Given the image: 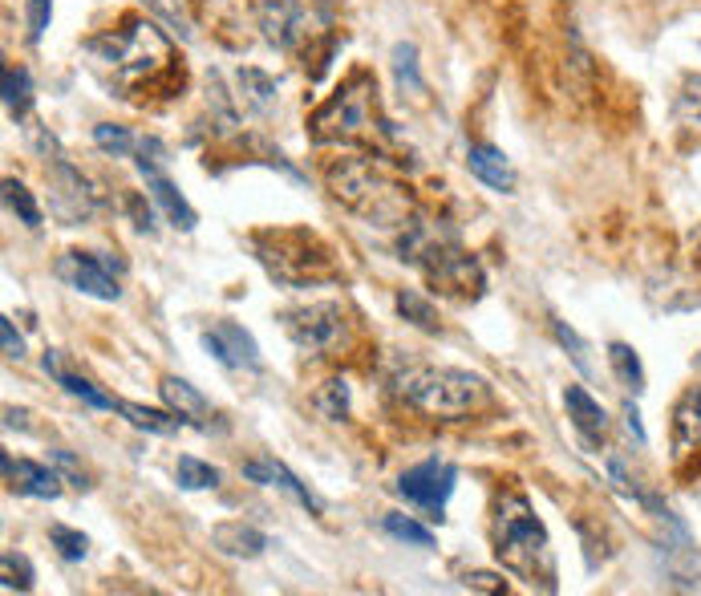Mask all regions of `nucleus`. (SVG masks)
Returning <instances> with one entry per match:
<instances>
[{
	"instance_id": "f257e3e1",
	"label": "nucleus",
	"mask_w": 701,
	"mask_h": 596,
	"mask_svg": "<svg viewBox=\"0 0 701 596\" xmlns=\"http://www.w3.org/2000/svg\"><path fill=\"white\" fill-rule=\"evenodd\" d=\"M398 252L401 260H410L422 277L442 289L446 296H458V301H467V296H479L482 292V268L479 260L470 256L454 232L446 227H434L427 220H406L398 227Z\"/></svg>"
},
{
	"instance_id": "f03ea898",
	"label": "nucleus",
	"mask_w": 701,
	"mask_h": 596,
	"mask_svg": "<svg viewBox=\"0 0 701 596\" xmlns=\"http://www.w3.org/2000/svg\"><path fill=\"white\" fill-rule=\"evenodd\" d=\"M495 556L519 581L539 584L544 593H556V560H551L548 527L539 524L531 500L519 491L503 495L495 507Z\"/></svg>"
},
{
	"instance_id": "7ed1b4c3",
	"label": "nucleus",
	"mask_w": 701,
	"mask_h": 596,
	"mask_svg": "<svg viewBox=\"0 0 701 596\" xmlns=\"http://www.w3.org/2000/svg\"><path fill=\"white\" fill-rule=\"evenodd\" d=\"M394 398L427 418H463L491 402V386L454 365H406L389 382Z\"/></svg>"
},
{
	"instance_id": "20e7f679",
	"label": "nucleus",
	"mask_w": 701,
	"mask_h": 596,
	"mask_svg": "<svg viewBox=\"0 0 701 596\" xmlns=\"http://www.w3.org/2000/svg\"><path fill=\"white\" fill-rule=\"evenodd\" d=\"M252 256L276 284L284 289H313V284H329L341 277V268L332 260L329 244L304 227H268V232H252L248 236Z\"/></svg>"
},
{
	"instance_id": "39448f33",
	"label": "nucleus",
	"mask_w": 701,
	"mask_h": 596,
	"mask_svg": "<svg viewBox=\"0 0 701 596\" xmlns=\"http://www.w3.org/2000/svg\"><path fill=\"white\" fill-rule=\"evenodd\" d=\"M85 54L94 57L97 73H106V82H114L118 90H135V85L151 82L171 66V45L154 25L135 21V25L94 37L85 45Z\"/></svg>"
},
{
	"instance_id": "423d86ee",
	"label": "nucleus",
	"mask_w": 701,
	"mask_h": 596,
	"mask_svg": "<svg viewBox=\"0 0 701 596\" xmlns=\"http://www.w3.org/2000/svg\"><path fill=\"white\" fill-rule=\"evenodd\" d=\"M325 183H329V191L337 203H344L349 211H358L365 220H377V223H401L410 220V199L401 191L398 183H389L377 171L373 159H337L329 163L325 171Z\"/></svg>"
},
{
	"instance_id": "0eeeda50",
	"label": "nucleus",
	"mask_w": 701,
	"mask_h": 596,
	"mask_svg": "<svg viewBox=\"0 0 701 596\" xmlns=\"http://www.w3.org/2000/svg\"><path fill=\"white\" fill-rule=\"evenodd\" d=\"M377 85L370 73H353L337 94L308 118V135L313 142H358L370 139L382 126L377 118Z\"/></svg>"
},
{
	"instance_id": "6e6552de",
	"label": "nucleus",
	"mask_w": 701,
	"mask_h": 596,
	"mask_svg": "<svg viewBox=\"0 0 701 596\" xmlns=\"http://www.w3.org/2000/svg\"><path fill=\"white\" fill-rule=\"evenodd\" d=\"M284 334L301 353H337L349 334V317L341 305L317 301V305H301L284 313Z\"/></svg>"
},
{
	"instance_id": "1a4fd4ad",
	"label": "nucleus",
	"mask_w": 701,
	"mask_h": 596,
	"mask_svg": "<svg viewBox=\"0 0 701 596\" xmlns=\"http://www.w3.org/2000/svg\"><path fill=\"white\" fill-rule=\"evenodd\" d=\"M118 268L122 264L110 260V256H94V252H61L57 256V280L69 284L82 296H94V301H118L122 296V284H118Z\"/></svg>"
},
{
	"instance_id": "9d476101",
	"label": "nucleus",
	"mask_w": 701,
	"mask_h": 596,
	"mask_svg": "<svg viewBox=\"0 0 701 596\" xmlns=\"http://www.w3.org/2000/svg\"><path fill=\"white\" fill-rule=\"evenodd\" d=\"M454 483H458V467L442 463V458H427V463H418V467H410V471L401 475L398 495H406L413 507H422L430 519H442Z\"/></svg>"
},
{
	"instance_id": "9b49d317",
	"label": "nucleus",
	"mask_w": 701,
	"mask_h": 596,
	"mask_svg": "<svg viewBox=\"0 0 701 596\" xmlns=\"http://www.w3.org/2000/svg\"><path fill=\"white\" fill-rule=\"evenodd\" d=\"M49 208L54 215L66 227H78V223H90L97 211V191H90V179H85L82 171L66 163V159H54V171H49Z\"/></svg>"
},
{
	"instance_id": "f8f14e48",
	"label": "nucleus",
	"mask_w": 701,
	"mask_h": 596,
	"mask_svg": "<svg viewBox=\"0 0 701 596\" xmlns=\"http://www.w3.org/2000/svg\"><path fill=\"white\" fill-rule=\"evenodd\" d=\"M252 16L260 25L264 42L276 49H301L308 37V4L304 0H252Z\"/></svg>"
},
{
	"instance_id": "ddd939ff",
	"label": "nucleus",
	"mask_w": 701,
	"mask_h": 596,
	"mask_svg": "<svg viewBox=\"0 0 701 596\" xmlns=\"http://www.w3.org/2000/svg\"><path fill=\"white\" fill-rule=\"evenodd\" d=\"M203 349L227 370H260V346L248 329H239L235 320H211L203 329Z\"/></svg>"
},
{
	"instance_id": "4468645a",
	"label": "nucleus",
	"mask_w": 701,
	"mask_h": 596,
	"mask_svg": "<svg viewBox=\"0 0 701 596\" xmlns=\"http://www.w3.org/2000/svg\"><path fill=\"white\" fill-rule=\"evenodd\" d=\"M0 471H4V483L16 495H28V500H57L61 495V483L66 475L49 467V463H33V458H13L9 451L0 455Z\"/></svg>"
},
{
	"instance_id": "2eb2a0df",
	"label": "nucleus",
	"mask_w": 701,
	"mask_h": 596,
	"mask_svg": "<svg viewBox=\"0 0 701 596\" xmlns=\"http://www.w3.org/2000/svg\"><path fill=\"white\" fill-rule=\"evenodd\" d=\"M239 471H244V479H252V483H260V487H280L284 495H292V500L301 503V507H308L313 515H325V503H320L317 495H313V491H308V487H304L301 479H296V475H292L289 467L280 463V458L256 455V458H248V463H244Z\"/></svg>"
},
{
	"instance_id": "dca6fc26",
	"label": "nucleus",
	"mask_w": 701,
	"mask_h": 596,
	"mask_svg": "<svg viewBox=\"0 0 701 596\" xmlns=\"http://www.w3.org/2000/svg\"><path fill=\"white\" fill-rule=\"evenodd\" d=\"M159 394H163V402L183 418V426L211 430V418H215V410H211V402H207V398L191 386V382L166 374L163 382H159Z\"/></svg>"
},
{
	"instance_id": "f3484780",
	"label": "nucleus",
	"mask_w": 701,
	"mask_h": 596,
	"mask_svg": "<svg viewBox=\"0 0 701 596\" xmlns=\"http://www.w3.org/2000/svg\"><path fill=\"white\" fill-rule=\"evenodd\" d=\"M211 548L220 556H232V560H256L268 548V536L244 519H227V524L211 527Z\"/></svg>"
},
{
	"instance_id": "a211bd4d",
	"label": "nucleus",
	"mask_w": 701,
	"mask_h": 596,
	"mask_svg": "<svg viewBox=\"0 0 701 596\" xmlns=\"http://www.w3.org/2000/svg\"><path fill=\"white\" fill-rule=\"evenodd\" d=\"M467 167L470 175L479 183H487L491 191H503V195L515 191V171H511L507 154L499 151V147H491V142H475V147H470Z\"/></svg>"
},
{
	"instance_id": "6ab92c4d",
	"label": "nucleus",
	"mask_w": 701,
	"mask_h": 596,
	"mask_svg": "<svg viewBox=\"0 0 701 596\" xmlns=\"http://www.w3.org/2000/svg\"><path fill=\"white\" fill-rule=\"evenodd\" d=\"M564 406H568V418H572V426L580 430V439L584 443H600L605 439V430H608V414H605V406L592 398L588 389L584 386H568L564 389Z\"/></svg>"
},
{
	"instance_id": "aec40b11",
	"label": "nucleus",
	"mask_w": 701,
	"mask_h": 596,
	"mask_svg": "<svg viewBox=\"0 0 701 596\" xmlns=\"http://www.w3.org/2000/svg\"><path fill=\"white\" fill-rule=\"evenodd\" d=\"M235 97L248 114L268 118L276 110V78H268L256 66H244V70H235Z\"/></svg>"
},
{
	"instance_id": "412c9836",
	"label": "nucleus",
	"mask_w": 701,
	"mask_h": 596,
	"mask_svg": "<svg viewBox=\"0 0 701 596\" xmlns=\"http://www.w3.org/2000/svg\"><path fill=\"white\" fill-rule=\"evenodd\" d=\"M45 374H54L57 386L66 389V394H73V398H82L85 406H94V410H118V398L102 394V389H97L90 377L69 374L66 365H61V353H57V349H49V353H45Z\"/></svg>"
},
{
	"instance_id": "4be33fe9",
	"label": "nucleus",
	"mask_w": 701,
	"mask_h": 596,
	"mask_svg": "<svg viewBox=\"0 0 701 596\" xmlns=\"http://www.w3.org/2000/svg\"><path fill=\"white\" fill-rule=\"evenodd\" d=\"M147 191H151V199L159 203V208H163V215L175 223L179 232H191L195 223H199V215H195V208L187 203V199H183V191L171 179H166V171H154V175H147Z\"/></svg>"
},
{
	"instance_id": "5701e85b",
	"label": "nucleus",
	"mask_w": 701,
	"mask_h": 596,
	"mask_svg": "<svg viewBox=\"0 0 701 596\" xmlns=\"http://www.w3.org/2000/svg\"><path fill=\"white\" fill-rule=\"evenodd\" d=\"M701 446V389H686L674 406V455H689Z\"/></svg>"
},
{
	"instance_id": "b1692460",
	"label": "nucleus",
	"mask_w": 701,
	"mask_h": 596,
	"mask_svg": "<svg viewBox=\"0 0 701 596\" xmlns=\"http://www.w3.org/2000/svg\"><path fill=\"white\" fill-rule=\"evenodd\" d=\"M118 414L135 430H147V434H159V439H171V434H179L183 426V418L175 414V410H151V406H138V402H118Z\"/></svg>"
},
{
	"instance_id": "393cba45",
	"label": "nucleus",
	"mask_w": 701,
	"mask_h": 596,
	"mask_svg": "<svg viewBox=\"0 0 701 596\" xmlns=\"http://www.w3.org/2000/svg\"><path fill=\"white\" fill-rule=\"evenodd\" d=\"M142 4H147V13H151L171 37H179V42H191L195 37V16L191 9H187V0H142Z\"/></svg>"
},
{
	"instance_id": "a878e982",
	"label": "nucleus",
	"mask_w": 701,
	"mask_h": 596,
	"mask_svg": "<svg viewBox=\"0 0 701 596\" xmlns=\"http://www.w3.org/2000/svg\"><path fill=\"white\" fill-rule=\"evenodd\" d=\"M608 365H612V374H617V382L629 394H641L645 389V365H641V358H636V349L633 346H624V341H612L608 346Z\"/></svg>"
},
{
	"instance_id": "bb28decb",
	"label": "nucleus",
	"mask_w": 701,
	"mask_h": 596,
	"mask_svg": "<svg viewBox=\"0 0 701 596\" xmlns=\"http://www.w3.org/2000/svg\"><path fill=\"white\" fill-rule=\"evenodd\" d=\"M394 305H398V313H401V320H410L413 329H422V334H442V325H439V308L430 305L422 292H413V289H401L398 296H394Z\"/></svg>"
},
{
	"instance_id": "cd10ccee",
	"label": "nucleus",
	"mask_w": 701,
	"mask_h": 596,
	"mask_svg": "<svg viewBox=\"0 0 701 596\" xmlns=\"http://www.w3.org/2000/svg\"><path fill=\"white\" fill-rule=\"evenodd\" d=\"M28 106H33V82H28V70H21V66H4V110H9V118L25 122Z\"/></svg>"
},
{
	"instance_id": "c85d7f7f",
	"label": "nucleus",
	"mask_w": 701,
	"mask_h": 596,
	"mask_svg": "<svg viewBox=\"0 0 701 596\" xmlns=\"http://www.w3.org/2000/svg\"><path fill=\"white\" fill-rule=\"evenodd\" d=\"M382 531H385V536H394L398 544H410V548H434V531L418 524L413 515L385 512L382 515Z\"/></svg>"
},
{
	"instance_id": "c756f323",
	"label": "nucleus",
	"mask_w": 701,
	"mask_h": 596,
	"mask_svg": "<svg viewBox=\"0 0 701 596\" xmlns=\"http://www.w3.org/2000/svg\"><path fill=\"white\" fill-rule=\"evenodd\" d=\"M394 78H398V90L401 97H422L427 94V82H422V73H418V49L410 42L394 45Z\"/></svg>"
},
{
	"instance_id": "7c9ffc66",
	"label": "nucleus",
	"mask_w": 701,
	"mask_h": 596,
	"mask_svg": "<svg viewBox=\"0 0 701 596\" xmlns=\"http://www.w3.org/2000/svg\"><path fill=\"white\" fill-rule=\"evenodd\" d=\"M313 406H317L320 418H329V422H341L349 418V382L344 377H332L325 386L313 394Z\"/></svg>"
},
{
	"instance_id": "2f4dec72",
	"label": "nucleus",
	"mask_w": 701,
	"mask_h": 596,
	"mask_svg": "<svg viewBox=\"0 0 701 596\" xmlns=\"http://www.w3.org/2000/svg\"><path fill=\"white\" fill-rule=\"evenodd\" d=\"M175 479H179V487H187V491H211V487H220V471H215L211 463L191 455H183L179 463H175Z\"/></svg>"
},
{
	"instance_id": "473e14b6",
	"label": "nucleus",
	"mask_w": 701,
	"mask_h": 596,
	"mask_svg": "<svg viewBox=\"0 0 701 596\" xmlns=\"http://www.w3.org/2000/svg\"><path fill=\"white\" fill-rule=\"evenodd\" d=\"M4 208L13 211L25 227H42V208H37V199H33V191H28L25 183L4 179Z\"/></svg>"
},
{
	"instance_id": "72a5a7b5",
	"label": "nucleus",
	"mask_w": 701,
	"mask_h": 596,
	"mask_svg": "<svg viewBox=\"0 0 701 596\" xmlns=\"http://www.w3.org/2000/svg\"><path fill=\"white\" fill-rule=\"evenodd\" d=\"M94 142L102 154H110V159H126V154L138 151V139L126 130V126H114V122H97L94 126Z\"/></svg>"
},
{
	"instance_id": "f704fd0d",
	"label": "nucleus",
	"mask_w": 701,
	"mask_h": 596,
	"mask_svg": "<svg viewBox=\"0 0 701 596\" xmlns=\"http://www.w3.org/2000/svg\"><path fill=\"white\" fill-rule=\"evenodd\" d=\"M0 576H4V593H28L33 588V564L21 552L0 556Z\"/></svg>"
},
{
	"instance_id": "c9c22d12",
	"label": "nucleus",
	"mask_w": 701,
	"mask_h": 596,
	"mask_svg": "<svg viewBox=\"0 0 701 596\" xmlns=\"http://www.w3.org/2000/svg\"><path fill=\"white\" fill-rule=\"evenodd\" d=\"M49 544L57 548V556H61V560H85V556H90V540H85L78 527L54 524V527H49Z\"/></svg>"
},
{
	"instance_id": "e433bc0d",
	"label": "nucleus",
	"mask_w": 701,
	"mask_h": 596,
	"mask_svg": "<svg viewBox=\"0 0 701 596\" xmlns=\"http://www.w3.org/2000/svg\"><path fill=\"white\" fill-rule=\"evenodd\" d=\"M674 114H677V122L681 126L701 130V78H689L686 90H681L677 102H674Z\"/></svg>"
},
{
	"instance_id": "4c0bfd02",
	"label": "nucleus",
	"mask_w": 701,
	"mask_h": 596,
	"mask_svg": "<svg viewBox=\"0 0 701 596\" xmlns=\"http://www.w3.org/2000/svg\"><path fill=\"white\" fill-rule=\"evenodd\" d=\"M551 334H556V341L568 349V358H572V365H576L580 374H592V361H588V346L580 341L576 329H568L564 320H551Z\"/></svg>"
},
{
	"instance_id": "58836bf2",
	"label": "nucleus",
	"mask_w": 701,
	"mask_h": 596,
	"mask_svg": "<svg viewBox=\"0 0 701 596\" xmlns=\"http://www.w3.org/2000/svg\"><path fill=\"white\" fill-rule=\"evenodd\" d=\"M25 16H28V42L37 45L45 37V28L54 21V0H25Z\"/></svg>"
},
{
	"instance_id": "ea45409f",
	"label": "nucleus",
	"mask_w": 701,
	"mask_h": 596,
	"mask_svg": "<svg viewBox=\"0 0 701 596\" xmlns=\"http://www.w3.org/2000/svg\"><path fill=\"white\" fill-rule=\"evenodd\" d=\"M49 463H54L57 471L66 475V483H73V487H90V479H85V471L82 467H78V458L69 455V451H49Z\"/></svg>"
},
{
	"instance_id": "a19ab883",
	"label": "nucleus",
	"mask_w": 701,
	"mask_h": 596,
	"mask_svg": "<svg viewBox=\"0 0 701 596\" xmlns=\"http://www.w3.org/2000/svg\"><path fill=\"white\" fill-rule=\"evenodd\" d=\"M0 341H4V358L9 361L25 358V341H21V334H16L13 317H0Z\"/></svg>"
},
{
	"instance_id": "79ce46f5",
	"label": "nucleus",
	"mask_w": 701,
	"mask_h": 596,
	"mask_svg": "<svg viewBox=\"0 0 701 596\" xmlns=\"http://www.w3.org/2000/svg\"><path fill=\"white\" fill-rule=\"evenodd\" d=\"M126 211L135 215V227L138 232H154V211L142 195H126Z\"/></svg>"
},
{
	"instance_id": "37998d69",
	"label": "nucleus",
	"mask_w": 701,
	"mask_h": 596,
	"mask_svg": "<svg viewBox=\"0 0 701 596\" xmlns=\"http://www.w3.org/2000/svg\"><path fill=\"white\" fill-rule=\"evenodd\" d=\"M463 584L475 588V593H507V584L499 581V576H491V572H467Z\"/></svg>"
},
{
	"instance_id": "c03bdc74",
	"label": "nucleus",
	"mask_w": 701,
	"mask_h": 596,
	"mask_svg": "<svg viewBox=\"0 0 701 596\" xmlns=\"http://www.w3.org/2000/svg\"><path fill=\"white\" fill-rule=\"evenodd\" d=\"M624 426L633 430V439H636V443H649L645 426H641V410H636V402H624Z\"/></svg>"
},
{
	"instance_id": "a18cd8bd",
	"label": "nucleus",
	"mask_w": 701,
	"mask_h": 596,
	"mask_svg": "<svg viewBox=\"0 0 701 596\" xmlns=\"http://www.w3.org/2000/svg\"><path fill=\"white\" fill-rule=\"evenodd\" d=\"M4 430H28V414L16 406H4Z\"/></svg>"
},
{
	"instance_id": "49530a36",
	"label": "nucleus",
	"mask_w": 701,
	"mask_h": 596,
	"mask_svg": "<svg viewBox=\"0 0 701 596\" xmlns=\"http://www.w3.org/2000/svg\"><path fill=\"white\" fill-rule=\"evenodd\" d=\"M304 4H308V9H317V13L325 16V21L332 16V0H304Z\"/></svg>"
}]
</instances>
